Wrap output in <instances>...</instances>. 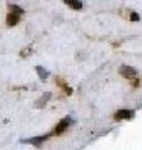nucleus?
Returning <instances> with one entry per match:
<instances>
[{
  "instance_id": "1",
  "label": "nucleus",
  "mask_w": 142,
  "mask_h": 150,
  "mask_svg": "<svg viewBox=\"0 0 142 150\" xmlns=\"http://www.w3.org/2000/svg\"><path fill=\"white\" fill-rule=\"evenodd\" d=\"M118 74L125 79H135L137 76V74H138V71H137L135 68L129 67V65H122V67L118 69Z\"/></svg>"
},
{
  "instance_id": "2",
  "label": "nucleus",
  "mask_w": 142,
  "mask_h": 150,
  "mask_svg": "<svg viewBox=\"0 0 142 150\" xmlns=\"http://www.w3.org/2000/svg\"><path fill=\"white\" fill-rule=\"evenodd\" d=\"M70 124H71V119H70V118L63 119L61 121H59V123L56 124L55 129H54V131H53V134H54V135H60V134H63L64 131L70 126Z\"/></svg>"
},
{
  "instance_id": "3",
  "label": "nucleus",
  "mask_w": 142,
  "mask_h": 150,
  "mask_svg": "<svg viewBox=\"0 0 142 150\" xmlns=\"http://www.w3.org/2000/svg\"><path fill=\"white\" fill-rule=\"evenodd\" d=\"M135 115V111L134 110H129V109H121V110H117L115 112V120L120 121V120H125V119H131L132 116Z\"/></svg>"
},
{
  "instance_id": "4",
  "label": "nucleus",
  "mask_w": 142,
  "mask_h": 150,
  "mask_svg": "<svg viewBox=\"0 0 142 150\" xmlns=\"http://www.w3.org/2000/svg\"><path fill=\"white\" fill-rule=\"evenodd\" d=\"M50 137V134H46V135H40V137H34V138H30V139H26L24 140L25 143H30L35 146H40V145L45 142V140Z\"/></svg>"
},
{
  "instance_id": "5",
  "label": "nucleus",
  "mask_w": 142,
  "mask_h": 150,
  "mask_svg": "<svg viewBox=\"0 0 142 150\" xmlns=\"http://www.w3.org/2000/svg\"><path fill=\"white\" fill-rule=\"evenodd\" d=\"M50 99H51V93L50 91L42 94V96L40 98V99H37L35 101V108H37V109H41V108H44L46 105V103L49 101Z\"/></svg>"
},
{
  "instance_id": "6",
  "label": "nucleus",
  "mask_w": 142,
  "mask_h": 150,
  "mask_svg": "<svg viewBox=\"0 0 142 150\" xmlns=\"http://www.w3.org/2000/svg\"><path fill=\"white\" fill-rule=\"evenodd\" d=\"M6 25L8 26H15L19 21H20V15L18 14H14V13H9L6 15Z\"/></svg>"
},
{
  "instance_id": "7",
  "label": "nucleus",
  "mask_w": 142,
  "mask_h": 150,
  "mask_svg": "<svg viewBox=\"0 0 142 150\" xmlns=\"http://www.w3.org/2000/svg\"><path fill=\"white\" fill-rule=\"evenodd\" d=\"M55 81H56V84H59V86L63 89V90H64L66 94H67V95H71V94H72V89H71V88L69 86V84H67V83H65L61 78L55 79Z\"/></svg>"
},
{
  "instance_id": "8",
  "label": "nucleus",
  "mask_w": 142,
  "mask_h": 150,
  "mask_svg": "<svg viewBox=\"0 0 142 150\" xmlns=\"http://www.w3.org/2000/svg\"><path fill=\"white\" fill-rule=\"evenodd\" d=\"M64 3L66 4V5H69L70 8L75 9V10L82 9V1H80V0H65Z\"/></svg>"
},
{
  "instance_id": "9",
  "label": "nucleus",
  "mask_w": 142,
  "mask_h": 150,
  "mask_svg": "<svg viewBox=\"0 0 142 150\" xmlns=\"http://www.w3.org/2000/svg\"><path fill=\"white\" fill-rule=\"evenodd\" d=\"M35 70H36V73L39 74V78L41 79L42 81L46 80L47 76H49V71H47V70H46L45 68L40 67V65H39V67H36V68H35Z\"/></svg>"
},
{
  "instance_id": "10",
  "label": "nucleus",
  "mask_w": 142,
  "mask_h": 150,
  "mask_svg": "<svg viewBox=\"0 0 142 150\" xmlns=\"http://www.w3.org/2000/svg\"><path fill=\"white\" fill-rule=\"evenodd\" d=\"M9 10H10V13H14V14H18V15H22L24 14V10L19 6V5H15V4H9L8 5Z\"/></svg>"
},
{
  "instance_id": "11",
  "label": "nucleus",
  "mask_w": 142,
  "mask_h": 150,
  "mask_svg": "<svg viewBox=\"0 0 142 150\" xmlns=\"http://www.w3.org/2000/svg\"><path fill=\"white\" fill-rule=\"evenodd\" d=\"M129 19L131 21H138L140 20V15L137 13H135V11H132L131 14H130V16H129Z\"/></svg>"
},
{
  "instance_id": "12",
  "label": "nucleus",
  "mask_w": 142,
  "mask_h": 150,
  "mask_svg": "<svg viewBox=\"0 0 142 150\" xmlns=\"http://www.w3.org/2000/svg\"><path fill=\"white\" fill-rule=\"evenodd\" d=\"M29 54H31V48H30V46H29L27 49L25 48V49H24L21 53H20V55L22 56V58H25V56H29Z\"/></svg>"
},
{
  "instance_id": "13",
  "label": "nucleus",
  "mask_w": 142,
  "mask_h": 150,
  "mask_svg": "<svg viewBox=\"0 0 142 150\" xmlns=\"http://www.w3.org/2000/svg\"><path fill=\"white\" fill-rule=\"evenodd\" d=\"M138 83H140L138 79H136V80L134 79V81H132V85H134V86H138Z\"/></svg>"
}]
</instances>
